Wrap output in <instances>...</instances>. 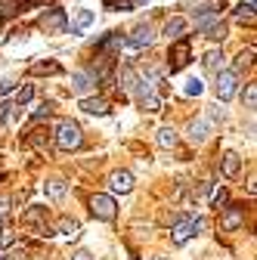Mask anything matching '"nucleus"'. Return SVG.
Returning <instances> with one entry per match:
<instances>
[{"mask_svg":"<svg viewBox=\"0 0 257 260\" xmlns=\"http://www.w3.org/2000/svg\"><path fill=\"white\" fill-rule=\"evenodd\" d=\"M81 143H84V137H81V124H75V121H62V124L56 127V149H62V152H75V149H81Z\"/></svg>","mask_w":257,"mask_h":260,"instance_id":"f257e3e1","label":"nucleus"},{"mask_svg":"<svg viewBox=\"0 0 257 260\" xmlns=\"http://www.w3.org/2000/svg\"><path fill=\"white\" fill-rule=\"evenodd\" d=\"M192 62V47H189V41L180 35L177 38V44H171V53H168V72L171 75H177V72H183L186 65Z\"/></svg>","mask_w":257,"mask_h":260,"instance_id":"f03ea898","label":"nucleus"},{"mask_svg":"<svg viewBox=\"0 0 257 260\" xmlns=\"http://www.w3.org/2000/svg\"><path fill=\"white\" fill-rule=\"evenodd\" d=\"M205 226H208V223H205L202 217H183L174 230H171V242H174V245H186L192 236H199Z\"/></svg>","mask_w":257,"mask_h":260,"instance_id":"7ed1b4c3","label":"nucleus"},{"mask_svg":"<svg viewBox=\"0 0 257 260\" xmlns=\"http://www.w3.org/2000/svg\"><path fill=\"white\" fill-rule=\"evenodd\" d=\"M41 28L47 31V35H66V28H69V16L62 7H50L44 16H41Z\"/></svg>","mask_w":257,"mask_h":260,"instance_id":"20e7f679","label":"nucleus"},{"mask_svg":"<svg viewBox=\"0 0 257 260\" xmlns=\"http://www.w3.org/2000/svg\"><path fill=\"white\" fill-rule=\"evenodd\" d=\"M223 214H220V230L223 233H236V230H242V223H245V205H223L220 208Z\"/></svg>","mask_w":257,"mask_h":260,"instance_id":"39448f33","label":"nucleus"},{"mask_svg":"<svg viewBox=\"0 0 257 260\" xmlns=\"http://www.w3.org/2000/svg\"><path fill=\"white\" fill-rule=\"evenodd\" d=\"M90 214H93L96 220L112 223V220H115V214H118V205H115L112 195H93V199H90Z\"/></svg>","mask_w":257,"mask_h":260,"instance_id":"423d86ee","label":"nucleus"},{"mask_svg":"<svg viewBox=\"0 0 257 260\" xmlns=\"http://www.w3.org/2000/svg\"><path fill=\"white\" fill-rule=\"evenodd\" d=\"M214 87H217V100H220V103H230L233 96H236V87H239V75H236L233 69H230V72H223V69H220Z\"/></svg>","mask_w":257,"mask_h":260,"instance_id":"0eeeda50","label":"nucleus"},{"mask_svg":"<svg viewBox=\"0 0 257 260\" xmlns=\"http://www.w3.org/2000/svg\"><path fill=\"white\" fill-rule=\"evenodd\" d=\"M155 41V31L149 25H137L134 28V35L131 38H124V47H131V50H143V47H152Z\"/></svg>","mask_w":257,"mask_h":260,"instance_id":"6e6552de","label":"nucleus"},{"mask_svg":"<svg viewBox=\"0 0 257 260\" xmlns=\"http://www.w3.org/2000/svg\"><path fill=\"white\" fill-rule=\"evenodd\" d=\"M211 130H214V121H189V127H186V137H189V143L202 146V143L211 137Z\"/></svg>","mask_w":257,"mask_h":260,"instance_id":"1a4fd4ad","label":"nucleus"},{"mask_svg":"<svg viewBox=\"0 0 257 260\" xmlns=\"http://www.w3.org/2000/svg\"><path fill=\"white\" fill-rule=\"evenodd\" d=\"M121 47H124V35H121V31H109V35L96 44V53L112 56V53H121Z\"/></svg>","mask_w":257,"mask_h":260,"instance_id":"9d476101","label":"nucleus"},{"mask_svg":"<svg viewBox=\"0 0 257 260\" xmlns=\"http://www.w3.org/2000/svg\"><path fill=\"white\" fill-rule=\"evenodd\" d=\"M109 186H112V192H121V195H127L134 189V174L131 171H112V177H109Z\"/></svg>","mask_w":257,"mask_h":260,"instance_id":"9b49d317","label":"nucleus"},{"mask_svg":"<svg viewBox=\"0 0 257 260\" xmlns=\"http://www.w3.org/2000/svg\"><path fill=\"white\" fill-rule=\"evenodd\" d=\"M96 84H100V81H96V75L93 72H75L72 75V90L75 93H90V90H96Z\"/></svg>","mask_w":257,"mask_h":260,"instance_id":"f8f14e48","label":"nucleus"},{"mask_svg":"<svg viewBox=\"0 0 257 260\" xmlns=\"http://www.w3.org/2000/svg\"><path fill=\"white\" fill-rule=\"evenodd\" d=\"M118 84H121V90H124V93H131V96H134V90H137V84H140V75L131 69V65H124L121 75H118Z\"/></svg>","mask_w":257,"mask_h":260,"instance_id":"ddd939ff","label":"nucleus"},{"mask_svg":"<svg viewBox=\"0 0 257 260\" xmlns=\"http://www.w3.org/2000/svg\"><path fill=\"white\" fill-rule=\"evenodd\" d=\"M44 192H47V199H53V202H59L62 195L69 192V183L62 180V177H53V180H47L44 183Z\"/></svg>","mask_w":257,"mask_h":260,"instance_id":"4468645a","label":"nucleus"},{"mask_svg":"<svg viewBox=\"0 0 257 260\" xmlns=\"http://www.w3.org/2000/svg\"><path fill=\"white\" fill-rule=\"evenodd\" d=\"M81 109L84 112H90V115H109V103L106 100H100V96H81Z\"/></svg>","mask_w":257,"mask_h":260,"instance_id":"2eb2a0df","label":"nucleus"},{"mask_svg":"<svg viewBox=\"0 0 257 260\" xmlns=\"http://www.w3.org/2000/svg\"><path fill=\"white\" fill-rule=\"evenodd\" d=\"M239 171H242V158L236 155V152H227L223 155V177H239Z\"/></svg>","mask_w":257,"mask_h":260,"instance_id":"dca6fc26","label":"nucleus"},{"mask_svg":"<svg viewBox=\"0 0 257 260\" xmlns=\"http://www.w3.org/2000/svg\"><path fill=\"white\" fill-rule=\"evenodd\" d=\"M183 31H186V19H183V16L168 19V25H165V38H168V41H177Z\"/></svg>","mask_w":257,"mask_h":260,"instance_id":"f3484780","label":"nucleus"},{"mask_svg":"<svg viewBox=\"0 0 257 260\" xmlns=\"http://www.w3.org/2000/svg\"><path fill=\"white\" fill-rule=\"evenodd\" d=\"M223 59H227V56H223V50H211L208 56H205V72H211V75H217L220 69H223Z\"/></svg>","mask_w":257,"mask_h":260,"instance_id":"a211bd4d","label":"nucleus"},{"mask_svg":"<svg viewBox=\"0 0 257 260\" xmlns=\"http://www.w3.org/2000/svg\"><path fill=\"white\" fill-rule=\"evenodd\" d=\"M155 140H158V146H162V149H174L180 137H177V130H174V127H162V130H158V137H155Z\"/></svg>","mask_w":257,"mask_h":260,"instance_id":"6ab92c4d","label":"nucleus"},{"mask_svg":"<svg viewBox=\"0 0 257 260\" xmlns=\"http://www.w3.org/2000/svg\"><path fill=\"white\" fill-rule=\"evenodd\" d=\"M28 146L38 149V152H50V137H47V130H35V134L28 137Z\"/></svg>","mask_w":257,"mask_h":260,"instance_id":"aec40b11","label":"nucleus"},{"mask_svg":"<svg viewBox=\"0 0 257 260\" xmlns=\"http://www.w3.org/2000/svg\"><path fill=\"white\" fill-rule=\"evenodd\" d=\"M233 16L239 19V22H254V0H245V4H239L236 10H233Z\"/></svg>","mask_w":257,"mask_h":260,"instance_id":"412c9836","label":"nucleus"},{"mask_svg":"<svg viewBox=\"0 0 257 260\" xmlns=\"http://www.w3.org/2000/svg\"><path fill=\"white\" fill-rule=\"evenodd\" d=\"M202 35H205V38H211V41H223V38H227V25H223L220 19H214V22L202 31Z\"/></svg>","mask_w":257,"mask_h":260,"instance_id":"4be33fe9","label":"nucleus"},{"mask_svg":"<svg viewBox=\"0 0 257 260\" xmlns=\"http://www.w3.org/2000/svg\"><path fill=\"white\" fill-rule=\"evenodd\" d=\"M251 62H254V50H242V53L236 56V65H233V72L239 75L242 69H251Z\"/></svg>","mask_w":257,"mask_h":260,"instance_id":"5701e85b","label":"nucleus"},{"mask_svg":"<svg viewBox=\"0 0 257 260\" xmlns=\"http://www.w3.org/2000/svg\"><path fill=\"white\" fill-rule=\"evenodd\" d=\"M62 65L59 62H38L35 69H31V75H59Z\"/></svg>","mask_w":257,"mask_h":260,"instance_id":"b1692460","label":"nucleus"},{"mask_svg":"<svg viewBox=\"0 0 257 260\" xmlns=\"http://www.w3.org/2000/svg\"><path fill=\"white\" fill-rule=\"evenodd\" d=\"M242 103L248 106V109H254L257 106V84L251 81V84H245V90H242Z\"/></svg>","mask_w":257,"mask_h":260,"instance_id":"393cba45","label":"nucleus"},{"mask_svg":"<svg viewBox=\"0 0 257 260\" xmlns=\"http://www.w3.org/2000/svg\"><path fill=\"white\" fill-rule=\"evenodd\" d=\"M103 7H106V10H121V13H127V10H134V0H103Z\"/></svg>","mask_w":257,"mask_h":260,"instance_id":"a878e982","label":"nucleus"},{"mask_svg":"<svg viewBox=\"0 0 257 260\" xmlns=\"http://www.w3.org/2000/svg\"><path fill=\"white\" fill-rule=\"evenodd\" d=\"M227 202H230V192H227V186H220V189L214 192V199H211V205H214V208L220 211V208L227 205Z\"/></svg>","mask_w":257,"mask_h":260,"instance_id":"bb28decb","label":"nucleus"},{"mask_svg":"<svg viewBox=\"0 0 257 260\" xmlns=\"http://www.w3.org/2000/svg\"><path fill=\"white\" fill-rule=\"evenodd\" d=\"M31 96H35V87H31V84H25V87L16 93V103H19V106H28V103H31Z\"/></svg>","mask_w":257,"mask_h":260,"instance_id":"cd10ccee","label":"nucleus"},{"mask_svg":"<svg viewBox=\"0 0 257 260\" xmlns=\"http://www.w3.org/2000/svg\"><path fill=\"white\" fill-rule=\"evenodd\" d=\"M202 90H205V84H202L199 78H192V81H186V96H202Z\"/></svg>","mask_w":257,"mask_h":260,"instance_id":"c85d7f7f","label":"nucleus"},{"mask_svg":"<svg viewBox=\"0 0 257 260\" xmlns=\"http://www.w3.org/2000/svg\"><path fill=\"white\" fill-rule=\"evenodd\" d=\"M59 233H66V236H78V223L75 220H59Z\"/></svg>","mask_w":257,"mask_h":260,"instance_id":"c756f323","label":"nucleus"},{"mask_svg":"<svg viewBox=\"0 0 257 260\" xmlns=\"http://www.w3.org/2000/svg\"><path fill=\"white\" fill-rule=\"evenodd\" d=\"M13 242H16V233L7 230V226H0V248H10Z\"/></svg>","mask_w":257,"mask_h":260,"instance_id":"7c9ffc66","label":"nucleus"},{"mask_svg":"<svg viewBox=\"0 0 257 260\" xmlns=\"http://www.w3.org/2000/svg\"><path fill=\"white\" fill-rule=\"evenodd\" d=\"M50 112H53V106H50V103H44V106H41V109H38L35 115H31V121H35V124H38V121H44V118H50Z\"/></svg>","mask_w":257,"mask_h":260,"instance_id":"2f4dec72","label":"nucleus"},{"mask_svg":"<svg viewBox=\"0 0 257 260\" xmlns=\"http://www.w3.org/2000/svg\"><path fill=\"white\" fill-rule=\"evenodd\" d=\"M90 22H93V13H90V10H81V13H78V25H75V28H87Z\"/></svg>","mask_w":257,"mask_h":260,"instance_id":"473e14b6","label":"nucleus"},{"mask_svg":"<svg viewBox=\"0 0 257 260\" xmlns=\"http://www.w3.org/2000/svg\"><path fill=\"white\" fill-rule=\"evenodd\" d=\"M7 211H10V199H7V195H0V220L7 217Z\"/></svg>","mask_w":257,"mask_h":260,"instance_id":"72a5a7b5","label":"nucleus"},{"mask_svg":"<svg viewBox=\"0 0 257 260\" xmlns=\"http://www.w3.org/2000/svg\"><path fill=\"white\" fill-rule=\"evenodd\" d=\"M72 260H93V257H90V251H75Z\"/></svg>","mask_w":257,"mask_h":260,"instance_id":"f704fd0d","label":"nucleus"},{"mask_svg":"<svg viewBox=\"0 0 257 260\" xmlns=\"http://www.w3.org/2000/svg\"><path fill=\"white\" fill-rule=\"evenodd\" d=\"M13 87H16V84H13V81H0V93H10V90H13Z\"/></svg>","mask_w":257,"mask_h":260,"instance_id":"c9c22d12","label":"nucleus"},{"mask_svg":"<svg viewBox=\"0 0 257 260\" xmlns=\"http://www.w3.org/2000/svg\"><path fill=\"white\" fill-rule=\"evenodd\" d=\"M41 4H47V0H22V7H41Z\"/></svg>","mask_w":257,"mask_h":260,"instance_id":"e433bc0d","label":"nucleus"},{"mask_svg":"<svg viewBox=\"0 0 257 260\" xmlns=\"http://www.w3.org/2000/svg\"><path fill=\"white\" fill-rule=\"evenodd\" d=\"M0 260H7V254H4V248H0Z\"/></svg>","mask_w":257,"mask_h":260,"instance_id":"4c0bfd02","label":"nucleus"},{"mask_svg":"<svg viewBox=\"0 0 257 260\" xmlns=\"http://www.w3.org/2000/svg\"><path fill=\"white\" fill-rule=\"evenodd\" d=\"M134 4H149V0H134Z\"/></svg>","mask_w":257,"mask_h":260,"instance_id":"58836bf2","label":"nucleus"}]
</instances>
